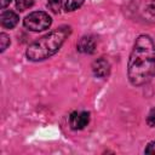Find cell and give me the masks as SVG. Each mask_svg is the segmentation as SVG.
<instances>
[{
	"label": "cell",
	"mask_w": 155,
	"mask_h": 155,
	"mask_svg": "<svg viewBox=\"0 0 155 155\" xmlns=\"http://www.w3.org/2000/svg\"><path fill=\"white\" fill-rule=\"evenodd\" d=\"M128 80L133 86L148 84L155 75V44L149 35H139L133 45L127 65Z\"/></svg>",
	"instance_id": "obj_1"
},
{
	"label": "cell",
	"mask_w": 155,
	"mask_h": 155,
	"mask_svg": "<svg viewBox=\"0 0 155 155\" xmlns=\"http://www.w3.org/2000/svg\"><path fill=\"white\" fill-rule=\"evenodd\" d=\"M70 34V27H61L40 39L31 42L27 48V58L33 62H39L53 56L63 45Z\"/></svg>",
	"instance_id": "obj_2"
},
{
	"label": "cell",
	"mask_w": 155,
	"mask_h": 155,
	"mask_svg": "<svg viewBox=\"0 0 155 155\" xmlns=\"http://www.w3.org/2000/svg\"><path fill=\"white\" fill-rule=\"evenodd\" d=\"M52 23V18L48 16V13L44 11H34L25 16L23 24L28 30L31 31H42L50 28Z\"/></svg>",
	"instance_id": "obj_3"
},
{
	"label": "cell",
	"mask_w": 155,
	"mask_h": 155,
	"mask_svg": "<svg viewBox=\"0 0 155 155\" xmlns=\"http://www.w3.org/2000/svg\"><path fill=\"white\" fill-rule=\"evenodd\" d=\"M90 122L88 111H73L69 116V125L73 130H82Z\"/></svg>",
	"instance_id": "obj_4"
},
{
	"label": "cell",
	"mask_w": 155,
	"mask_h": 155,
	"mask_svg": "<svg viewBox=\"0 0 155 155\" xmlns=\"http://www.w3.org/2000/svg\"><path fill=\"white\" fill-rule=\"evenodd\" d=\"M92 71L97 78L104 79L110 74V63L104 57H99L92 63Z\"/></svg>",
	"instance_id": "obj_5"
},
{
	"label": "cell",
	"mask_w": 155,
	"mask_h": 155,
	"mask_svg": "<svg viewBox=\"0 0 155 155\" xmlns=\"http://www.w3.org/2000/svg\"><path fill=\"white\" fill-rule=\"evenodd\" d=\"M76 48H78V51L79 52H81V53H93L94 52V50H96V41H94V39L92 38V36H90V35H86V36H82L80 40H79V42H78V45H76Z\"/></svg>",
	"instance_id": "obj_6"
},
{
	"label": "cell",
	"mask_w": 155,
	"mask_h": 155,
	"mask_svg": "<svg viewBox=\"0 0 155 155\" xmlns=\"http://www.w3.org/2000/svg\"><path fill=\"white\" fill-rule=\"evenodd\" d=\"M18 16L17 13H15L13 11H2L1 16H0V22H1V25L6 29H12L13 27H16V24L18 23Z\"/></svg>",
	"instance_id": "obj_7"
},
{
	"label": "cell",
	"mask_w": 155,
	"mask_h": 155,
	"mask_svg": "<svg viewBox=\"0 0 155 155\" xmlns=\"http://www.w3.org/2000/svg\"><path fill=\"white\" fill-rule=\"evenodd\" d=\"M84 2H85V0H65L64 8H65V11L71 12V11L78 10Z\"/></svg>",
	"instance_id": "obj_8"
},
{
	"label": "cell",
	"mask_w": 155,
	"mask_h": 155,
	"mask_svg": "<svg viewBox=\"0 0 155 155\" xmlns=\"http://www.w3.org/2000/svg\"><path fill=\"white\" fill-rule=\"evenodd\" d=\"M62 4H63V0H47V7L54 13H58L61 11Z\"/></svg>",
	"instance_id": "obj_9"
},
{
	"label": "cell",
	"mask_w": 155,
	"mask_h": 155,
	"mask_svg": "<svg viewBox=\"0 0 155 155\" xmlns=\"http://www.w3.org/2000/svg\"><path fill=\"white\" fill-rule=\"evenodd\" d=\"M16 1V7L19 11H25L27 8L31 7L34 4V0H15Z\"/></svg>",
	"instance_id": "obj_10"
},
{
	"label": "cell",
	"mask_w": 155,
	"mask_h": 155,
	"mask_svg": "<svg viewBox=\"0 0 155 155\" xmlns=\"http://www.w3.org/2000/svg\"><path fill=\"white\" fill-rule=\"evenodd\" d=\"M10 36L7 35V34H5V33H1L0 34V51L1 52H4L6 48H7V46L10 45Z\"/></svg>",
	"instance_id": "obj_11"
},
{
	"label": "cell",
	"mask_w": 155,
	"mask_h": 155,
	"mask_svg": "<svg viewBox=\"0 0 155 155\" xmlns=\"http://www.w3.org/2000/svg\"><path fill=\"white\" fill-rule=\"evenodd\" d=\"M144 153H145V154H151V155L155 154V140L150 142V143L147 145V148L144 149Z\"/></svg>",
	"instance_id": "obj_12"
},
{
	"label": "cell",
	"mask_w": 155,
	"mask_h": 155,
	"mask_svg": "<svg viewBox=\"0 0 155 155\" xmlns=\"http://www.w3.org/2000/svg\"><path fill=\"white\" fill-rule=\"evenodd\" d=\"M147 121H148V124H149L150 126H154V125H155V109H151V110H150Z\"/></svg>",
	"instance_id": "obj_13"
},
{
	"label": "cell",
	"mask_w": 155,
	"mask_h": 155,
	"mask_svg": "<svg viewBox=\"0 0 155 155\" xmlns=\"http://www.w3.org/2000/svg\"><path fill=\"white\" fill-rule=\"evenodd\" d=\"M11 2V0H1V8H5L6 6H8Z\"/></svg>",
	"instance_id": "obj_14"
}]
</instances>
